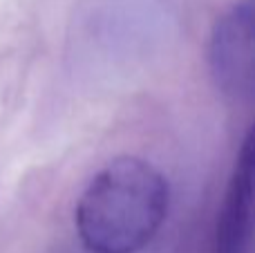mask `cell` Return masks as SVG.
Here are the masks:
<instances>
[{
	"label": "cell",
	"instance_id": "obj_1",
	"mask_svg": "<svg viewBox=\"0 0 255 253\" xmlns=\"http://www.w3.org/2000/svg\"><path fill=\"white\" fill-rule=\"evenodd\" d=\"M168 202V182L152 164L139 157L112 159L79 197V240L90 253H139L159 233Z\"/></svg>",
	"mask_w": 255,
	"mask_h": 253
},
{
	"label": "cell",
	"instance_id": "obj_3",
	"mask_svg": "<svg viewBox=\"0 0 255 253\" xmlns=\"http://www.w3.org/2000/svg\"><path fill=\"white\" fill-rule=\"evenodd\" d=\"M253 173H255V150L253 134L244 139L238 155L233 177L224 197V206L217 220L215 253H247L251 242L253 222Z\"/></svg>",
	"mask_w": 255,
	"mask_h": 253
},
{
	"label": "cell",
	"instance_id": "obj_2",
	"mask_svg": "<svg viewBox=\"0 0 255 253\" xmlns=\"http://www.w3.org/2000/svg\"><path fill=\"white\" fill-rule=\"evenodd\" d=\"M208 65L215 85L233 99L253 94L255 11L253 0H240L217 20L208 45Z\"/></svg>",
	"mask_w": 255,
	"mask_h": 253
}]
</instances>
